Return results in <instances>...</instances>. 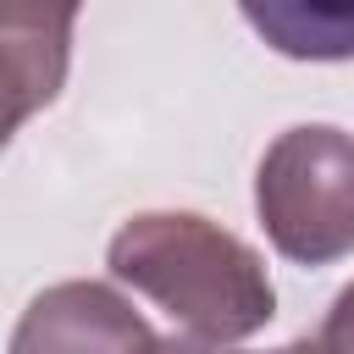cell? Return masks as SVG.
Instances as JSON below:
<instances>
[{
  "label": "cell",
  "mask_w": 354,
  "mask_h": 354,
  "mask_svg": "<svg viewBox=\"0 0 354 354\" xmlns=\"http://www.w3.org/2000/svg\"><path fill=\"white\" fill-rule=\"evenodd\" d=\"M105 266L116 282L160 304L188 337L243 343L277 315L266 260L194 210H144L116 227Z\"/></svg>",
  "instance_id": "obj_1"
},
{
  "label": "cell",
  "mask_w": 354,
  "mask_h": 354,
  "mask_svg": "<svg viewBox=\"0 0 354 354\" xmlns=\"http://www.w3.org/2000/svg\"><path fill=\"white\" fill-rule=\"evenodd\" d=\"M254 210L271 249L293 266L354 254V133L326 122L277 133L254 171Z\"/></svg>",
  "instance_id": "obj_2"
},
{
  "label": "cell",
  "mask_w": 354,
  "mask_h": 354,
  "mask_svg": "<svg viewBox=\"0 0 354 354\" xmlns=\"http://www.w3.org/2000/svg\"><path fill=\"white\" fill-rule=\"evenodd\" d=\"M149 321L111 288V282H55L44 288L17 332L6 354H138L149 343Z\"/></svg>",
  "instance_id": "obj_3"
},
{
  "label": "cell",
  "mask_w": 354,
  "mask_h": 354,
  "mask_svg": "<svg viewBox=\"0 0 354 354\" xmlns=\"http://www.w3.org/2000/svg\"><path fill=\"white\" fill-rule=\"evenodd\" d=\"M238 11L288 61H354V0H238Z\"/></svg>",
  "instance_id": "obj_4"
},
{
  "label": "cell",
  "mask_w": 354,
  "mask_h": 354,
  "mask_svg": "<svg viewBox=\"0 0 354 354\" xmlns=\"http://www.w3.org/2000/svg\"><path fill=\"white\" fill-rule=\"evenodd\" d=\"M66 61H72V33H11V28H0V149L11 144V133L33 111H44L61 94Z\"/></svg>",
  "instance_id": "obj_5"
},
{
  "label": "cell",
  "mask_w": 354,
  "mask_h": 354,
  "mask_svg": "<svg viewBox=\"0 0 354 354\" xmlns=\"http://www.w3.org/2000/svg\"><path fill=\"white\" fill-rule=\"evenodd\" d=\"M83 0H0V28L11 33H72Z\"/></svg>",
  "instance_id": "obj_6"
},
{
  "label": "cell",
  "mask_w": 354,
  "mask_h": 354,
  "mask_svg": "<svg viewBox=\"0 0 354 354\" xmlns=\"http://www.w3.org/2000/svg\"><path fill=\"white\" fill-rule=\"evenodd\" d=\"M310 343H315V354H354V282L332 299V310Z\"/></svg>",
  "instance_id": "obj_7"
},
{
  "label": "cell",
  "mask_w": 354,
  "mask_h": 354,
  "mask_svg": "<svg viewBox=\"0 0 354 354\" xmlns=\"http://www.w3.org/2000/svg\"><path fill=\"white\" fill-rule=\"evenodd\" d=\"M138 354H221V343H205V337H188V332H171V337H149Z\"/></svg>",
  "instance_id": "obj_8"
},
{
  "label": "cell",
  "mask_w": 354,
  "mask_h": 354,
  "mask_svg": "<svg viewBox=\"0 0 354 354\" xmlns=\"http://www.w3.org/2000/svg\"><path fill=\"white\" fill-rule=\"evenodd\" d=\"M271 354H315V343H310V337H299V343H282V348H271Z\"/></svg>",
  "instance_id": "obj_9"
}]
</instances>
